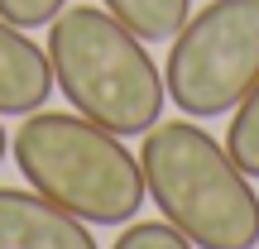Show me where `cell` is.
Returning <instances> with one entry per match:
<instances>
[{
  "instance_id": "6da1fadb",
  "label": "cell",
  "mask_w": 259,
  "mask_h": 249,
  "mask_svg": "<svg viewBox=\"0 0 259 249\" xmlns=\"http://www.w3.org/2000/svg\"><path fill=\"white\" fill-rule=\"evenodd\" d=\"M144 192L197 249H254L259 192L197 120H163L139 144Z\"/></svg>"
},
{
  "instance_id": "7a4b0ae2",
  "label": "cell",
  "mask_w": 259,
  "mask_h": 249,
  "mask_svg": "<svg viewBox=\"0 0 259 249\" xmlns=\"http://www.w3.org/2000/svg\"><path fill=\"white\" fill-rule=\"evenodd\" d=\"M53 86L67 106L111 134H149L163 115V72L106 5H67L48 24Z\"/></svg>"
},
{
  "instance_id": "3957f363",
  "label": "cell",
  "mask_w": 259,
  "mask_h": 249,
  "mask_svg": "<svg viewBox=\"0 0 259 249\" xmlns=\"http://www.w3.org/2000/svg\"><path fill=\"white\" fill-rule=\"evenodd\" d=\"M10 148L24 182L87 225H130L149 196L144 168L120 144V134L92 125L77 111L24 115Z\"/></svg>"
},
{
  "instance_id": "277c9868",
  "label": "cell",
  "mask_w": 259,
  "mask_h": 249,
  "mask_svg": "<svg viewBox=\"0 0 259 249\" xmlns=\"http://www.w3.org/2000/svg\"><path fill=\"white\" fill-rule=\"evenodd\" d=\"M259 82V0H206L173 34L163 91L192 120L231 115Z\"/></svg>"
},
{
  "instance_id": "5b68a950",
  "label": "cell",
  "mask_w": 259,
  "mask_h": 249,
  "mask_svg": "<svg viewBox=\"0 0 259 249\" xmlns=\"http://www.w3.org/2000/svg\"><path fill=\"white\" fill-rule=\"evenodd\" d=\"M0 249H96L87 221L34 187H0Z\"/></svg>"
},
{
  "instance_id": "8992f818",
  "label": "cell",
  "mask_w": 259,
  "mask_h": 249,
  "mask_svg": "<svg viewBox=\"0 0 259 249\" xmlns=\"http://www.w3.org/2000/svg\"><path fill=\"white\" fill-rule=\"evenodd\" d=\"M53 96L48 48L29 38V29L0 15V115H34Z\"/></svg>"
},
{
  "instance_id": "52a82bcc",
  "label": "cell",
  "mask_w": 259,
  "mask_h": 249,
  "mask_svg": "<svg viewBox=\"0 0 259 249\" xmlns=\"http://www.w3.org/2000/svg\"><path fill=\"white\" fill-rule=\"evenodd\" d=\"M101 5L111 10L135 38H144V43L173 38L178 29L187 24V15H192V0H101Z\"/></svg>"
},
{
  "instance_id": "ba28073f",
  "label": "cell",
  "mask_w": 259,
  "mask_h": 249,
  "mask_svg": "<svg viewBox=\"0 0 259 249\" xmlns=\"http://www.w3.org/2000/svg\"><path fill=\"white\" fill-rule=\"evenodd\" d=\"M226 154L235 158V168H240L250 182H259V82L245 91V101L235 106V115H231Z\"/></svg>"
},
{
  "instance_id": "9c48e42d",
  "label": "cell",
  "mask_w": 259,
  "mask_h": 249,
  "mask_svg": "<svg viewBox=\"0 0 259 249\" xmlns=\"http://www.w3.org/2000/svg\"><path fill=\"white\" fill-rule=\"evenodd\" d=\"M111 249H197V244L183 230H173L168 221H130Z\"/></svg>"
},
{
  "instance_id": "30bf717a",
  "label": "cell",
  "mask_w": 259,
  "mask_h": 249,
  "mask_svg": "<svg viewBox=\"0 0 259 249\" xmlns=\"http://www.w3.org/2000/svg\"><path fill=\"white\" fill-rule=\"evenodd\" d=\"M67 10V0H0V15L19 29H38V24H53L58 15Z\"/></svg>"
},
{
  "instance_id": "8fae6325",
  "label": "cell",
  "mask_w": 259,
  "mask_h": 249,
  "mask_svg": "<svg viewBox=\"0 0 259 249\" xmlns=\"http://www.w3.org/2000/svg\"><path fill=\"white\" fill-rule=\"evenodd\" d=\"M5 148H10V139H5V125H0V163H5Z\"/></svg>"
}]
</instances>
